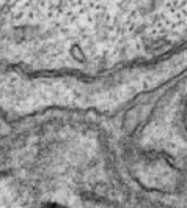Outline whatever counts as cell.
<instances>
[{
  "label": "cell",
  "mask_w": 187,
  "mask_h": 208,
  "mask_svg": "<svg viewBox=\"0 0 187 208\" xmlns=\"http://www.w3.org/2000/svg\"><path fill=\"white\" fill-rule=\"evenodd\" d=\"M0 35L71 59L153 52L187 35V0H0Z\"/></svg>",
  "instance_id": "obj_1"
},
{
  "label": "cell",
  "mask_w": 187,
  "mask_h": 208,
  "mask_svg": "<svg viewBox=\"0 0 187 208\" xmlns=\"http://www.w3.org/2000/svg\"><path fill=\"white\" fill-rule=\"evenodd\" d=\"M42 208H65V206L60 205V203H47V205H44Z\"/></svg>",
  "instance_id": "obj_2"
}]
</instances>
